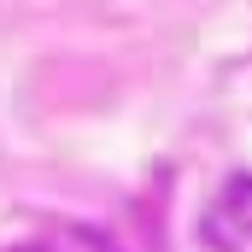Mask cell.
I'll return each instance as SVG.
<instances>
[{"instance_id": "7a4b0ae2", "label": "cell", "mask_w": 252, "mask_h": 252, "mask_svg": "<svg viewBox=\"0 0 252 252\" xmlns=\"http://www.w3.org/2000/svg\"><path fill=\"white\" fill-rule=\"evenodd\" d=\"M18 252H47V247H18Z\"/></svg>"}, {"instance_id": "6da1fadb", "label": "cell", "mask_w": 252, "mask_h": 252, "mask_svg": "<svg viewBox=\"0 0 252 252\" xmlns=\"http://www.w3.org/2000/svg\"><path fill=\"white\" fill-rule=\"evenodd\" d=\"M235 229V235H252V176H241L235 188L223 193V211H217V229Z\"/></svg>"}]
</instances>
